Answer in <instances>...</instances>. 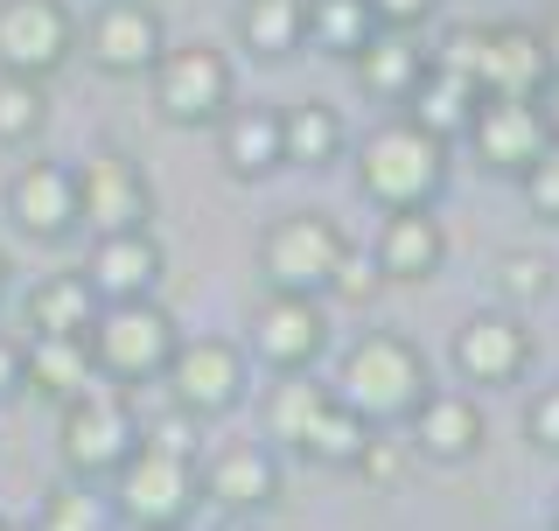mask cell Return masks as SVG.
Segmentation results:
<instances>
[{
    "label": "cell",
    "instance_id": "cell-1",
    "mask_svg": "<svg viewBox=\"0 0 559 531\" xmlns=\"http://www.w3.org/2000/svg\"><path fill=\"white\" fill-rule=\"evenodd\" d=\"M357 420H413V405L427 399V357L406 343V335L378 329V335H357V343L343 350V370L336 385H329Z\"/></svg>",
    "mask_w": 559,
    "mask_h": 531
},
{
    "label": "cell",
    "instance_id": "cell-2",
    "mask_svg": "<svg viewBox=\"0 0 559 531\" xmlns=\"http://www.w3.org/2000/svg\"><path fill=\"white\" fill-rule=\"evenodd\" d=\"M357 182L384 210H433V197L448 189V140H433L413 119H392L357 148Z\"/></svg>",
    "mask_w": 559,
    "mask_h": 531
},
{
    "label": "cell",
    "instance_id": "cell-3",
    "mask_svg": "<svg viewBox=\"0 0 559 531\" xmlns=\"http://www.w3.org/2000/svg\"><path fill=\"white\" fill-rule=\"evenodd\" d=\"M197 504H203L197 455H175V448L140 440L127 462L112 469V510H119L133 531H175Z\"/></svg>",
    "mask_w": 559,
    "mask_h": 531
},
{
    "label": "cell",
    "instance_id": "cell-4",
    "mask_svg": "<svg viewBox=\"0 0 559 531\" xmlns=\"http://www.w3.org/2000/svg\"><path fill=\"white\" fill-rule=\"evenodd\" d=\"M84 343H92L98 378H112V385H147V378H162V370H168L175 343H182V329H175L168 308H154V300L140 294V300H105Z\"/></svg>",
    "mask_w": 559,
    "mask_h": 531
},
{
    "label": "cell",
    "instance_id": "cell-5",
    "mask_svg": "<svg viewBox=\"0 0 559 531\" xmlns=\"http://www.w3.org/2000/svg\"><path fill=\"white\" fill-rule=\"evenodd\" d=\"M140 448V420L127 405V385L92 378L78 399H63V469L84 483H105Z\"/></svg>",
    "mask_w": 559,
    "mask_h": 531
},
{
    "label": "cell",
    "instance_id": "cell-6",
    "mask_svg": "<svg viewBox=\"0 0 559 531\" xmlns=\"http://www.w3.org/2000/svg\"><path fill=\"white\" fill-rule=\"evenodd\" d=\"M343 259H349V238L322 210H294L259 238V273H266L273 294H329Z\"/></svg>",
    "mask_w": 559,
    "mask_h": 531
},
{
    "label": "cell",
    "instance_id": "cell-7",
    "mask_svg": "<svg viewBox=\"0 0 559 531\" xmlns=\"http://www.w3.org/2000/svg\"><path fill=\"white\" fill-rule=\"evenodd\" d=\"M154 105H162L168 127H217L231 113V63L210 43L162 49V63H154Z\"/></svg>",
    "mask_w": 559,
    "mask_h": 531
},
{
    "label": "cell",
    "instance_id": "cell-8",
    "mask_svg": "<svg viewBox=\"0 0 559 531\" xmlns=\"http://www.w3.org/2000/svg\"><path fill=\"white\" fill-rule=\"evenodd\" d=\"M78 49V22L63 0H0V70L8 78H57Z\"/></svg>",
    "mask_w": 559,
    "mask_h": 531
},
{
    "label": "cell",
    "instance_id": "cell-9",
    "mask_svg": "<svg viewBox=\"0 0 559 531\" xmlns=\"http://www.w3.org/2000/svg\"><path fill=\"white\" fill-rule=\"evenodd\" d=\"M168 392L175 405H182L189 420H217L231 413V405L245 399V385H252V370H245V350L224 343V335H197V343H175L168 357Z\"/></svg>",
    "mask_w": 559,
    "mask_h": 531
},
{
    "label": "cell",
    "instance_id": "cell-10",
    "mask_svg": "<svg viewBox=\"0 0 559 531\" xmlns=\"http://www.w3.org/2000/svg\"><path fill=\"white\" fill-rule=\"evenodd\" d=\"M78 175V224H92V232H147V217H154V189H147V175H140L133 154H119V148H98L84 168H70Z\"/></svg>",
    "mask_w": 559,
    "mask_h": 531
},
{
    "label": "cell",
    "instance_id": "cell-11",
    "mask_svg": "<svg viewBox=\"0 0 559 531\" xmlns=\"http://www.w3.org/2000/svg\"><path fill=\"white\" fill-rule=\"evenodd\" d=\"M468 140H476L483 168L524 175L538 154L552 148V119H546L538 98H476V113H468Z\"/></svg>",
    "mask_w": 559,
    "mask_h": 531
},
{
    "label": "cell",
    "instance_id": "cell-12",
    "mask_svg": "<svg viewBox=\"0 0 559 531\" xmlns=\"http://www.w3.org/2000/svg\"><path fill=\"white\" fill-rule=\"evenodd\" d=\"M84 49H92V63L105 78H140V70L162 63V14L147 8V0H105L92 14V28H84Z\"/></svg>",
    "mask_w": 559,
    "mask_h": 531
},
{
    "label": "cell",
    "instance_id": "cell-13",
    "mask_svg": "<svg viewBox=\"0 0 559 531\" xmlns=\"http://www.w3.org/2000/svg\"><path fill=\"white\" fill-rule=\"evenodd\" d=\"M197 483L224 518H252V510H266L280 497V462H273L266 440H224V448L197 469Z\"/></svg>",
    "mask_w": 559,
    "mask_h": 531
},
{
    "label": "cell",
    "instance_id": "cell-14",
    "mask_svg": "<svg viewBox=\"0 0 559 531\" xmlns=\"http://www.w3.org/2000/svg\"><path fill=\"white\" fill-rule=\"evenodd\" d=\"M329 343V315H322V294H273L266 308L252 315V350L266 357L273 370H308Z\"/></svg>",
    "mask_w": 559,
    "mask_h": 531
},
{
    "label": "cell",
    "instance_id": "cell-15",
    "mask_svg": "<svg viewBox=\"0 0 559 531\" xmlns=\"http://www.w3.org/2000/svg\"><path fill=\"white\" fill-rule=\"evenodd\" d=\"M552 84L546 43L538 28H483V63H476V92L483 98H538Z\"/></svg>",
    "mask_w": 559,
    "mask_h": 531
},
{
    "label": "cell",
    "instance_id": "cell-16",
    "mask_svg": "<svg viewBox=\"0 0 559 531\" xmlns=\"http://www.w3.org/2000/svg\"><path fill=\"white\" fill-rule=\"evenodd\" d=\"M8 217L43 245L70 238L78 232V175L57 168V162H28L14 175V189H8Z\"/></svg>",
    "mask_w": 559,
    "mask_h": 531
},
{
    "label": "cell",
    "instance_id": "cell-17",
    "mask_svg": "<svg viewBox=\"0 0 559 531\" xmlns=\"http://www.w3.org/2000/svg\"><path fill=\"white\" fill-rule=\"evenodd\" d=\"M524 364H532V335L518 315H476L454 329V370L468 385H511Z\"/></svg>",
    "mask_w": 559,
    "mask_h": 531
},
{
    "label": "cell",
    "instance_id": "cell-18",
    "mask_svg": "<svg viewBox=\"0 0 559 531\" xmlns=\"http://www.w3.org/2000/svg\"><path fill=\"white\" fill-rule=\"evenodd\" d=\"M162 245L154 232H105L92 245V259H84V280L98 287V300H140L154 294V280H162Z\"/></svg>",
    "mask_w": 559,
    "mask_h": 531
},
{
    "label": "cell",
    "instance_id": "cell-19",
    "mask_svg": "<svg viewBox=\"0 0 559 531\" xmlns=\"http://www.w3.org/2000/svg\"><path fill=\"white\" fill-rule=\"evenodd\" d=\"M441 259H448V232L433 210H392L384 217L378 252H371L384 280H427V273H441Z\"/></svg>",
    "mask_w": 559,
    "mask_h": 531
},
{
    "label": "cell",
    "instance_id": "cell-20",
    "mask_svg": "<svg viewBox=\"0 0 559 531\" xmlns=\"http://www.w3.org/2000/svg\"><path fill=\"white\" fill-rule=\"evenodd\" d=\"M413 448L433 455V462H468L483 448V405L462 392H433L413 405Z\"/></svg>",
    "mask_w": 559,
    "mask_h": 531
},
{
    "label": "cell",
    "instance_id": "cell-21",
    "mask_svg": "<svg viewBox=\"0 0 559 531\" xmlns=\"http://www.w3.org/2000/svg\"><path fill=\"white\" fill-rule=\"evenodd\" d=\"M92 378H98V364H92V343H84V335H28L22 343V385L28 392L63 405V399H78Z\"/></svg>",
    "mask_w": 559,
    "mask_h": 531
},
{
    "label": "cell",
    "instance_id": "cell-22",
    "mask_svg": "<svg viewBox=\"0 0 559 531\" xmlns=\"http://www.w3.org/2000/svg\"><path fill=\"white\" fill-rule=\"evenodd\" d=\"M217 133H224V168L238 182H259V175L287 168V154H280V113H266V105H231L217 119Z\"/></svg>",
    "mask_w": 559,
    "mask_h": 531
},
{
    "label": "cell",
    "instance_id": "cell-23",
    "mask_svg": "<svg viewBox=\"0 0 559 531\" xmlns=\"http://www.w3.org/2000/svg\"><path fill=\"white\" fill-rule=\"evenodd\" d=\"M349 63H357V78H364V92H371V98H399V105H406V98H413V84L427 78V63H433V57L413 43V35H384V28H378Z\"/></svg>",
    "mask_w": 559,
    "mask_h": 531
},
{
    "label": "cell",
    "instance_id": "cell-24",
    "mask_svg": "<svg viewBox=\"0 0 559 531\" xmlns=\"http://www.w3.org/2000/svg\"><path fill=\"white\" fill-rule=\"evenodd\" d=\"M476 84L462 78V70H441V63H427V78L413 84V98H406V119L413 127H427L433 140H454V133H468V113H476Z\"/></svg>",
    "mask_w": 559,
    "mask_h": 531
},
{
    "label": "cell",
    "instance_id": "cell-25",
    "mask_svg": "<svg viewBox=\"0 0 559 531\" xmlns=\"http://www.w3.org/2000/svg\"><path fill=\"white\" fill-rule=\"evenodd\" d=\"M98 287L84 273H49L43 287L28 294V329L35 335H92V322H98Z\"/></svg>",
    "mask_w": 559,
    "mask_h": 531
},
{
    "label": "cell",
    "instance_id": "cell-26",
    "mask_svg": "<svg viewBox=\"0 0 559 531\" xmlns=\"http://www.w3.org/2000/svg\"><path fill=\"white\" fill-rule=\"evenodd\" d=\"M280 154H287L294 168H329L343 154V113L322 98H301L280 113Z\"/></svg>",
    "mask_w": 559,
    "mask_h": 531
},
{
    "label": "cell",
    "instance_id": "cell-27",
    "mask_svg": "<svg viewBox=\"0 0 559 531\" xmlns=\"http://www.w3.org/2000/svg\"><path fill=\"white\" fill-rule=\"evenodd\" d=\"M238 35H245V49L266 57V63L294 57V49L308 43V0H245Z\"/></svg>",
    "mask_w": 559,
    "mask_h": 531
},
{
    "label": "cell",
    "instance_id": "cell-28",
    "mask_svg": "<svg viewBox=\"0 0 559 531\" xmlns=\"http://www.w3.org/2000/svg\"><path fill=\"white\" fill-rule=\"evenodd\" d=\"M378 28L384 22H378L371 0H308V43L322 49V57H343L349 63Z\"/></svg>",
    "mask_w": 559,
    "mask_h": 531
},
{
    "label": "cell",
    "instance_id": "cell-29",
    "mask_svg": "<svg viewBox=\"0 0 559 531\" xmlns=\"http://www.w3.org/2000/svg\"><path fill=\"white\" fill-rule=\"evenodd\" d=\"M364 440H371V420H357L336 392H329V405L308 420V434H301V448H294V455H308V462H322V469H357Z\"/></svg>",
    "mask_w": 559,
    "mask_h": 531
},
{
    "label": "cell",
    "instance_id": "cell-30",
    "mask_svg": "<svg viewBox=\"0 0 559 531\" xmlns=\"http://www.w3.org/2000/svg\"><path fill=\"white\" fill-rule=\"evenodd\" d=\"M329 405V385H314L301 378V370H287V385H273V399H266V434L280 440V448H301V434H308V420Z\"/></svg>",
    "mask_w": 559,
    "mask_h": 531
},
{
    "label": "cell",
    "instance_id": "cell-31",
    "mask_svg": "<svg viewBox=\"0 0 559 531\" xmlns=\"http://www.w3.org/2000/svg\"><path fill=\"white\" fill-rule=\"evenodd\" d=\"M49 127V98L35 78H8L0 70V148H22V140H35Z\"/></svg>",
    "mask_w": 559,
    "mask_h": 531
},
{
    "label": "cell",
    "instance_id": "cell-32",
    "mask_svg": "<svg viewBox=\"0 0 559 531\" xmlns=\"http://www.w3.org/2000/svg\"><path fill=\"white\" fill-rule=\"evenodd\" d=\"M43 531H105V504L84 497V489H49Z\"/></svg>",
    "mask_w": 559,
    "mask_h": 531
},
{
    "label": "cell",
    "instance_id": "cell-33",
    "mask_svg": "<svg viewBox=\"0 0 559 531\" xmlns=\"http://www.w3.org/2000/svg\"><path fill=\"white\" fill-rule=\"evenodd\" d=\"M524 197H532V210L546 224H559V133H552V148L524 168Z\"/></svg>",
    "mask_w": 559,
    "mask_h": 531
},
{
    "label": "cell",
    "instance_id": "cell-34",
    "mask_svg": "<svg viewBox=\"0 0 559 531\" xmlns=\"http://www.w3.org/2000/svg\"><path fill=\"white\" fill-rule=\"evenodd\" d=\"M441 70H462L468 84H476V63H483V28H454L448 43H441V57H433Z\"/></svg>",
    "mask_w": 559,
    "mask_h": 531
},
{
    "label": "cell",
    "instance_id": "cell-35",
    "mask_svg": "<svg viewBox=\"0 0 559 531\" xmlns=\"http://www.w3.org/2000/svg\"><path fill=\"white\" fill-rule=\"evenodd\" d=\"M378 287H384V273H378L371 259H357V252H349V259L336 266V287H329V294H343V300H371Z\"/></svg>",
    "mask_w": 559,
    "mask_h": 531
},
{
    "label": "cell",
    "instance_id": "cell-36",
    "mask_svg": "<svg viewBox=\"0 0 559 531\" xmlns=\"http://www.w3.org/2000/svg\"><path fill=\"white\" fill-rule=\"evenodd\" d=\"M503 294L538 300V294H546V266H538V259H503Z\"/></svg>",
    "mask_w": 559,
    "mask_h": 531
},
{
    "label": "cell",
    "instance_id": "cell-37",
    "mask_svg": "<svg viewBox=\"0 0 559 531\" xmlns=\"http://www.w3.org/2000/svg\"><path fill=\"white\" fill-rule=\"evenodd\" d=\"M532 440L546 455H559V385H552V392H538V405H532Z\"/></svg>",
    "mask_w": 559,
    "mask_h": 531
},
{
    "label": "cell",
    "instance_id": "cell-38",
    "mask_svg": "<svg viewBox=\"0 0 559 531\" xmlns=\"http://www.w3.org/2000/svg\"><path fill=\"white\" fill-rule=\"evenodd\" d=\"M371 8H378V22H384V28H419L433 8H441V0H371Z\"/></svg>",
    "mask_w": 559,
    "mask_h": 531
},
{
    "label": "cell",
    "instance_id": "cell-39",
    "mask_svg": "<svg viewBox=\"0 0 559 531\" xmlns=\"http://www.w3.org/2000/svg\"><path fill=\"white\" fill-rule=\"evenodd\" d=\"M140 440H154V448H175V455H197V427H189V413H182V420H162V427H147Z\"/></svg>",
    "mask_w": 559,
    "mask_h": 531
},
{
    "label": "cell",
    "instance_id": "cell-40",
    "mask_svg": "<svg viewBox=\"0 0 559 531\" xmlns=\"http://www.w3.org/2000/svg\"><path fill=\"white\" fill-rule=\"evenodd\" d=\"M14 385H22V343L0 335V392H14Z\"/></svg>",
    "mask_w": 559,
    "mask_h": 531
},
{
    "label": "cell",
    "instance_id": "cell-41",
    "mask_svg": "<svg viewBox=\"0 0 559 531\" xmlns=\"http://www.w3.org/2000/svg\"><path fill=\"white\" fill-rule=\"evenodd\" d=\"M538 43H546V63H552V78H559V14H552V28L538 35Z\"/></svg>",
    "mask_w": 559,
    "mask_h": 531
},
{
    "label": "cell",
    "instance_id": "cell-42",
    "mask_svg": "<svg viewBox=\"0 0 559 531\" xmlns=\"http://www.w3.org/2000/svg\"><path fill=\"white\" fill-rule=\"evenodd\" d=\"M217 531H252V518H224V524H217Z\"/></svg>",
    "mask_w": 559,
    "mask_h": 531
},
{
    "label": "cell",
    "instance_id": "cell-43",
    "mask_svg": "<svg viewBox=\"0 0 559 531\" xmlns=\"http://www.w3.org/2000/svg\"><path fill=\"white\" fill-rule=\"evenodd\" d=\"M0 294H8V252H0Z\"/></svg>",
    "mask_w": 559,
    "mask_h": 531
},
{
    "label": "cell",
    "instance_id": "cell-44",
    "mask_svg": "<svg viewBox=\"0 0 559 531\" xmlns=\"http://www.w3.org/2000/svg\"><path fill=\"white\" fill-rule=\"evenodd\" d=\"M0 531H14V524H0Z\"/></svg>",
    "mask_w": 559,
    "mask_h": 531
},
{
    "label": "cell",
    "instance_id": "cell-45",
    "mask_svg": "<svg viewBox=\"0 0 559 531\" xmlns=\"http://www.w3.org/2000/svg\"><path fill=\"white\" fill-rule=\"evenodd\" d=\"M175 531H182V524H175Z\"/></svg>",
    "mask_w": 559,
    "mask_h": 531
}]
</instances>
